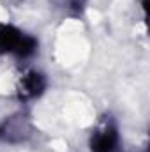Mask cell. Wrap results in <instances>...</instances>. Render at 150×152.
Wrapping results in <instances>:
<instances>
[{
    "label": "cell",
    "mask_w": 150,
    "mask_h": 152,
    "mask_svg": "<svg viewBox=\"0 0 150 152\" xmlns=\"http://www.w3.org/2000/svg\"><path fill=\"white\" fill-rule=\"evenodd\" d=\"M36 48H37V42L34 37L25 36L18 28L9 27V25L0 27V51L2 53L11 51L20 57H28L36 51Z\"/></svg>",
    "instance_id": "1"
},
{
    "label": "cell",
    "mask_w": 150,
    "mask_h": 152,
    "mask_svg": "<svg viewBox=\"0 0 150 152\" xmlns=\"http://www.w3.org/2000/svg\"><path fill=\"white\" fill-rule=\"evenodd\" d=\"M30 134H32V126H30L28 118L23 115L11 117L0 126V138L5 142H11V143L23 142Z\"/></svg>",
    "instance_id": "2"
},
{
    "label": "cell",
    "mask_w": 150,
    "mask_h": 152,
    "mask_svg": "<svg viewBox=\"0 0 150 152\" xmlns=\"http://www.w3.org/2000/svg\"><path fill=\"white\" fill-rule=\"evenodd\" d=\"M92 152H120V138L117 127L106 124L103 129H97L90 138Z\"/></svg>",
    "instance_id": "3"
},
{
    "label": "cell",
    "mask_w": 150,
    "mask_h": 152,
    "mask_svg": "<svg viewBox=\"0 0 150 152\" xmlns=\"http://www.w3.org/2000/svg\"><path fill=\"white\" fill-rule=\"evenodd\" d=\"M46 88V80L41 73H28L21 81V96L23 97H36L42 94Z\"/></svg>",
    "instance_id": "4"
}]
</instances>
